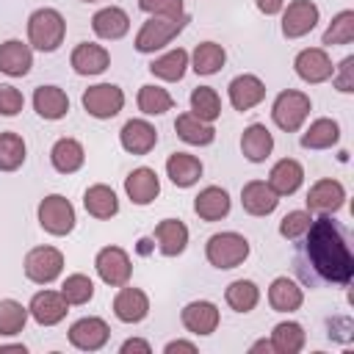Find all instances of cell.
Listing matches in <instances>:
<instances>
[{"mask_svg":"<svg viewBox=\"0 0 354 354\" xmlns=\"http://www.w3.org/2000/svg\"><path fill=\"white\" fill-rule=\"evenodd\" d=\"M304 257L321 282L346 288L354 277V254L348 249V238L329 216L313 218L310 230L304 232Z\"/></svg>","mask_w":354,"mask_h":354,"instance_id":"6da1fadb","label":"cell"},{"mask_svg":"<svg viewBox=\"0 0 354 354\" xmlns=\"http://www.w3.org/2000/svg\"><path fill=\"white\" fill-rule=\"evenodd\" d=\"M66 36V19L58 8H36L28 17V44L39 53H55L64 44Z\"/></svg>","mask_w":354,"mask_h":354,"instance_id":"7a4b0ae2","label":"cell"},{"mask_svg":"<svg viewBox=\"0 0 354 354\" xmlns=\"http://www.w3.org/2000/svg\"><path fill=\"white\" fill-rule=\"evenodd\" d=\"M249 249H252V246H249L246 235L227 230V232H216V235L207 238V243H205V257H207V263H210L213 268L230 271V268H238V266L249 257Z\"/></svg>","mask_w":354,"mask_h":354,"instance_id":"3957f363","label":"cell"},{"mask_svg":"<svg viewBox=\"0 0 354 354\" xmlns=\"http://www.w3.org/2000/svg\"><path fill=\"white\" fill-rule=\"evenodd\" d=\"M188 25V14L183 17H149L138 33H136V50L138 53H155V50H163L166 44H171Z\"/></svg>","mask_w":354,"mask_h":354,"instance_id":"277c9868","label":"cell"},{"mask_svg":"<svg viewBox=\"0 0 354 354\" xmlns=\"http://www.w3.org/2000/svg\"><path fill=\"white\" fill-rule=\"evenodd\" d=\"M313 111V100L304 94V91H296V88H285L277 94L274 105H271V119L279 130L285 133H296L301 130V124L307 122Z\"/></svg>","mask_w":354,"mask_h":354,"instance_id":"5b68a950","label":"cell"},{"mask_svg":"<svg viewBox=\"0 0 354 354\" xmlns=\"http://www.w3.org/2000/svg\"><path fill=\"white\" fill-rule=\"evenodd\" d=\"M36 218H39V227L55 238L69 235L75 230V221H77L75 205L64 194H47L36 207Z\"/></svg>","mask_w":354,"mask_h":354,"instance_id":"8992f818","label":"cell"},{"mask_svg":"<svg viewBox=\"0 0 354 354\" xmlns=\"http://www.w3.org/2000/svg\"><path fill=\"white\" fill-rule=\"evenodd\" d=\"M22 271H25V277L30 279V282H36V285H50V282H55L58 277H61V271H64V252L61 249H55V246H33L28 254H25V260H22Z\"/></svg>","mask_w":354,"mask_h":354,"instance_id":"52a82bcc","label":"cell"},{"mask_svg":"<svg viewBox=\"0 0 354 354\" xmlns=\"http://www.w3.org/2000/svg\"><path fill=\"white\" fill-rule=\"evenodd\" d=\"M83 111L94 119H113L124 108V91L116 83H97L88 86L80 97Z\"/></svg>","mask_w":354,"mask_h":354,"instance_id":"ba28073f","label":"cell"},{"mask_svg":"<svg viewBox=\"0 0 354 354\" xmlns=\"http://www.w3.org/2000/svg\"><path fill=\"white\" fill-rule=\"evenodd\" d=\"M94 268L100 274V279L111 288H122L130 282L133 277V263H130V254L122 249V246H102L94 257Z\"/></svg>","mask_w":354,"mask_h":354,"instance_id":"9c48e42d","label":"cell"},{"mask_svg":"<svg viewBox=\"0 0 354 354\" xmlns=\"http://www.w3.org/2000/svg\"><path fill=\"white\" fill-rule=\"evenodd\" d=\"M279 14H282V36L285 39L307 36L321 19V8L313 0H290Z\"/></svg>","mask_w":354,"mask_h":354,"instance_id":"30bf717a","label":"cell"},{"mask_svg":"<svg viewBox=\"0 0 354 354\" xmlns=\"http://www.w3.org/2000/svg\"><path fill=\"white\" fill-rule=\"evenodd\" d=\"M293 69H296V75H299L304 83L318 86V83H326V80L332 77L335 64H332L326 47H304V50L296 53Z\"/></svg>","mask_w":354,"mask_h":354,"instance_id":"8fae6325","label":"cell"},{"mask_svg":"<svg viewBox=\"0 0 354 354\" xmlns=\"http://www.w3.org/2000/svg\"><path fill=\"white\" fill-rule=\"evenodd\" d=\"M111 337V326L105 318L100 315H86V318H77L72 326H69V343L77 348V351H100Z\"/></svg>","mask_w":354,"mask_h":354,"instance_id":"7c38bea8","label":"cell"},{"mask_svg":"<svg viewBox=\"0 0 354 354\" xmlns=\"http://www.w3.org/2000/svg\"><path fill=\"white\" fill-rule=\"evenodd\" d=\"M28 313H30V318H33L39 326H55V324H61V321L66 318L69 304H66V299L61 296V290L44 288V290H39V293L30 296Z\"/></svg>","mask_w":354,"mask_h":354,"instance_id":"4fadbf2b","label":"cell"},{"mask_svg":"<svg viewBox=\"0 0 354 354\" xmlns=\"http://www.w3.org/2000/svg\"><path fill=\"white\" fill-rule=\"evenodd\" d=\"M346 205V188L340 180L324 177L318 183H313V188L307 191V210L310 213H321V216H332Z\"/></svg>","mask_w":354,"mask_h":354,"instance_id":"5bb4252c","label":"cell"},{"mask_svg":"<svg viewBox=\"0 0 354 354\" xmlns=\"http://www.w3.org/2000/svg\"><path fill=\"white\" fill-rule=\"evenodd\" d=\"M227 97H230V105H232L235 111H241V113H243V111H252L254 105H260V102L266 100V83H263L257 75L243 72V75H238V77L230 80Z\"/></svg>","mask_w":354,"mask_h":354,"instance_id":"9a60e30c","label":"cell"},{"mask_svg":"<svg viewBox=\"0 0 354 354\" xmlns=\"http://www.w3.org/2000/svg\"><path fill=\"white\" fill-rule=\"evenodd\" d=\"M180 321L183 326L191 332V335H213L218 329V321H221V313L213 301L207 299H196V301H188L180 313Z\"/></svg>","mask_w":354,"mask_h":354,"instance_id":"2e32d148","label":"cell"},{"mask_svg":"<svg viewBox=\"0 0 354 354\" xmlns=\"http://www.w3.org/2000/svg\"><path fill=\"white\" fill-rule=\"evenodd\" d=\"M124 194L133 205L144 207V205H152L155 196L160 194V177L155 169L149 166H138L133 169L127 177H124Z\"/></svg>","mask_w":354,"mask_h":354,"instance_id":"e0dca14e","label":"cell"},{"mask_svg":"<svg viewBox=\"0 0 354 354\" xmlns=\"http://www.w3.org/2000/svg\"><path fill=\"white\" fill-rule=\"evenodd\" d=\"M119 144L130 155H147L158 144V130L147 119H127L119 130Z\"/></svg>","mask_w":354,"mask_h":354,"instance_id":"ac0fdd59","label":"cell"},{"mask_svg":"<svg viewBox=\"0 0 354 354\" xmlns=\"http://www.w3.org/2000/svg\"><path fill=\"white\" fill-rule=\"evenodd\" d=\"M69 64L77 75H86V77H94V75H102L108 66H111V53L97 44V41H80L72 55H69Z\"/></svg>","mask_w":354,"mask_h":354,"instance_id":"d6986e66","label":"cell"},{"mask_svg":"<svg viewBox=\"0 0 354 354\" xmlns=\"http://www.w3.org/2000/svg\"><path fill=\"white\" fill-rule=\"evenodd\" d=\"M113 315L122 324H138L149 315V296L141 288L122 285L119 293L113 296Z\"/></svg>","mask_w":354,"mask_h":354,"instance_id":"ffe728a7","label":"cell"},{"mask_svg":"<svg viewBox=\"0 0 354 354\" xmlns=\"http://www.w3.org/2000/svg\"><path fill=\"white\" fill-rule=\"evenodd\" d=\"M33 66V47L22 39H8L0 44V72L8 77H25Z\"/></svg>","mask_w":354,"mask_h":354,"instance_id":"44dd1931","label":"cell"},{"mask_svg":"<svg viewBox=\"0 0 354 354\" xmlns=\"http://www.w3.org/2000/svg\"><path fill=\"white\" fill-rule=\"evenodd\" d=\"M266 183L271 185V191H274L277 196H290V194H296V191L301 188V183H304V166H301L299 160H293V158H282V160H277V163L271 166Z\"/></svg>","mask_w":354,"mask_h":354,"instance_id":"7402d4cb","label":"cell"},{"mask_svg":"<svg viewBox=\"0 0 354 354\" xmlns=\"http://www.w3.org/2000/svg\"><path fill=\"white\" fill-rule=\"evenodd\" d=\"M232 199L221 185H207L194 196V213L202 221H221L230 216Z\"/></svg>","mask_w":354,"mask_h":354,"instance_id":"603a6c76","label":"cell"},{"mask_svg":"<svg viewBox=\"0 0 354 354\" xmlns=\"http://www.w3.org/2000/svg\"><path fill=\"white\" fill-rule=\"evenodd\" d=\"M241 205L249 216H271L279 205V196L271 191L266 180H249L241 188Z\"/></svg>","mask_w":354,"mask_h":354,"instance_id":"cb8c5ba5","label":"cell"},{"mask_svg":"<svg viewBox=\"0 0 354 354\" xmlns=\"http://www.w3.org/2000/svg\"><path fill=\"white\" fill-rule=\"evenodd\" d=\"M202 171H205L202 160H199L196 155H191V152H171V155L166 158V177H169L177 188H191V185H196L199 177H202Z\"/></svg>","mask_w":354,"mask_h":354,"instance_id":"d4e9b609","label":"cell"},{"mask_svg":"<svg viewBox=\"0 0 354 354\" xmlns=\"http://www.w3.org/2000/svg\"><path fill=\"white\" fill-rule=\"evenodd\" d=\"M91 30L105 41H116L130 30V17L119 6H105L91 17Z\"/></svg>","mask_w":354,"mask_h":354,"instance_id":"484cf974","label":"cell"},{"mask_svg":"<svg viewBox=\"0 0 354 354\" xmlns=\"http://www.w3.org/2000/svg\"><path fill=\"white\" fill-rule=\"evenodd\" d=\"M33 111L47 122H58L69 113V97L61 86H39L33 91Z\"/></svg>","mask_w":354,"mask_h":354,"instance_id":"4316f807","label":"cell"},{"mask_svg":"<svg viewBox=\"0 0 354 354\" xmlns=\"http://www.w3.org/2000/svg\"><path fill=\"white\" fill-rule=\"evenodd\" d=\"M268 304L277 313H296L304 304V290L293 277H277L268 285Z\"/></svg>","mask_w":354,"mask_h":354,"instance_id":"83f0119b","label":"cell"},{"mask_svg":"<svg viewBox=\"0 0 354 354\" xmlns=\"http://www.w3.org/2000/svg\"><path fill=\"white\" fill-rule=\"evenodd\" d=\"M152 235H155L158 249H160L163 257H177L188 246V227L180 218H163V221H158V227H155Z\"/></svg>","mask_w":354,"mask_h":354,"instance_id":"f1b7e54d","label":"cell"},{"mask_svg":"<svg viewBox=\"0 0 354 354\" xmlns=\"http://www.w3.org/2000/svg\"><path fill=\"white\" fill-rule=\"evenodd\" d=\"M50 163L61 174H75L86 163V149H83V144L77 138H69V136L58 138L53 144V149H50Z\"/></svg>","mask_w":354,"mask_h":354,"instance_id":"f546056e","label":"cell"},{"mask_svg":"<svg viewBox=\"0 0 354 354\" xmlns=\"http://www.w3.org/2000/svg\"><path fill=\"white\" fill-rule=\"evenodd\" d=\"M241 152H243L246 160L263 163L274 152V136H271V130L266 124H260V122L249 124L243 130V136H241Z\"/></svg>","mask_w":354,"mask_h":354,"instance_id":"4dcf8cb0","label":"cell"},{"mask_svg":"<svg viewBox=\"0 0 354 354\" xmlns=\"http://www.w3.org/2000/svg\"><path fill=\"white\" fill-rule=\"evenodd\" d=\"M83 207L88 216L105 221V218H113L119 213V199H116V191L105 183H97V185H88L86 194H83Z\"/></svg>","mask_w":354,"mask_h":354,"instance_id":"1f68e13d","label":"cell"},{"mask_svg":"<svg viewBox=\"0 0 354 354\" xmlns=\"http://www.w3.org/2000/svg\"><path fill=\"white\" fill-rule=\"evenodd\" d=\"M188 66H191V55H188V50L177 47V50H169V53L158 55V58L149 64V72H152L155 77L166 80V83H177V80L185 77Z\"/></svg>","mask_w":354,"mask_h":354,"instance_id":"d6a6232c","label":"cell"},{"mask_svg":"<svg viewBox=\"0 0 354 354\" xmlns=\"http://www.w3.org/2000/svg\"><path fill=\"white\" fill-rule=\"evenodd\" d=\"M174 130H177V136H180L185 144H191V147H207V144L216 141V127H213L210 122L196 119L191 111H185V113H180V116L174 119Z\"/></svg>","mask_w":354,"mask_h":354,"instance_id":"836d02e7","label":"cell"},{"mask_svg":"<svg viewBox=\"0 0 354 354\" xmlns=\"http://www.w3.org/2000/svg\"><path fill=\"white\" fill-rule=\"evenodd\" d=\"M271 348L277 354H299L307 343V332L299 321H279L274 329H271Z\"/></svg>","mask_w":354,"mask_h":354,"instance_id":"e575fe53","label":"cell"},{"mask_svg":"<svg viewBox=\"0 0 354 354\" xmlns=\"http://www.w3.org/2000/svg\"><path fill=\"white\" fill-rule=\"evenodd\" d=\"M299 141L304 149H329L340 141V124L329 116H321V119L310 122V127L301 133Z\"/></svg>","mask_w":354,"mask_h":354,"instance_id":"d590c367","label":"cell"},{"mask_svg":"<svg viewBox=\"0 0 354 354\" xmlns=\"http://www.w3.org/2000/svg\"><path fill=\"white\" fill-rule=\"evenodd\" d=\"M227 64V50L218 41H199L191 53V69L196 75H216Z\"/></svg>","mask_w":354,"mask_h":354,"instance_id":"8d00e7d4","label":"cell"},{"mask_svg":"<svg viewBox=\"0 0 354 354\" xmlns=\"http://www.w3.org/2000/svg\"><path fill=\"white\" fill-rule=\"evenodd\" d=\"M136 102H138V111L144 116H160V113H166V111L174 108V97L163 86H155V83L141 86Z\"/></svg>","mask_w":354,"mask_h":354,"instance_id":"74e56055","label":"cell"},{"mask_svg":"<svg viewBox=\"0 0 354 354\" xmlns=\"http://www.w3.org/2000/svg\"><path fill=\"white\" fill-rule=\"evenodd\" d=\"M224 301L235 310V313H252L260 301V288L252 279H235L227 285L224 290Z\"/></svg>","mask_w":354,"mask_h":354,"instance_id":"f35d334b","label":"cell"},{"mask_svg":"<svg viewBox=\"0 0 354 354\" xmlns=\"http://www.w3.org/2000/svg\"><path fill=\"white\" fill-rule=\"evenodd\" d=\"M191 113L202 122H216L221 116V97L213 86H196L191 91Z\"/></svg>","mask_w":354,"mask_h":354,"instance_id":"ab89813d","label":"cell"},{"mask_svg":"<svg viewBox=\"0 0 354 354\" xmlns=\"http://www.w3.org/2000/svg\"><path fill=\"white\" fill-rule=\"evenodd\" d=\"M28 158L25 138L14 130L0 133V171H17Z\"/></svg>","mask_w":354,"mask_h":354,"instance_id":"60d3db41","label":"cell"},{"mask_svg":"<svg viewBox=\"0 0 354 354\" xmlns=\"http://www.w3.org/2000/svg\"><path fill=\"white\" fill-rule=\"evenodd\" d=\"M28 307L17 299H0V337H14L28 324Z\"/></svg>","mask_w":354,"mask_h":354,"instance_id":"b9f144b4","label":"cell"},{"mask_svg":"<svg viewBox=\"0 0 354 354\" xmlns=\"http://www.w3.org/2000/svg\"><path fill=\"white\" fill-rule=\"evenodd\" d=\"M351 41H354V11L346 8V11L332 17V22L326 25V30L321 36V44L337 47V44H351Z\"/></svg>","mask_w":354,"mask_h":354,"instance_id":"7bdbcfd3","label":"cell"},{"mask_svg":"<svg viewBox=\"0 0 354 354\" xmlns=\"http://www.w3.org/2000/svg\"><path fill=\"white\" fill-rule=\"evenodd\" d=\"M61 296L66 299L69 307H83L94 299V282L86 274H69L61 282Z\"/></svg>","mask_w":354,"mask_h":354,"instance_id":"ee69618b","label":"cell"},{"mask_svg":"<svg viewBox=\"0 0 354 354\" xmlns=\"http://www.w3.org/2000/svg\"><path fill=\"white\" fill-rule=\"evenodd\" d=\"M310 224H313V213L310 210H290L279 221V235L288 238V241H299V238H304Z\"/></svg>","mask_w":354,"mask_h":354,"instance_id":"f6af8a7d","label":"cell"},{"mask_svg":"<svg viewBox=\"0 0 354 354\" xmlns=\"http://www.w3.org/2000/svg\"><path fill=\"white\" fill-rule=\"evenodd\" d=\"M138 8L149 17H183L185 14L183 0H138Z\"/></svg>","mask_w":354,"mask_h":354,"instance_id":"bcb514c9","label":"cell"},{"mask_svg":"<svg viewBox=\"0 0 354 354\" xmlns=\"http://www.w3.org/2000/svg\"><path fill=\"white\" fill-rule=\"evenodd\" d=\"M332 86L340 91V94H354V55H346L335 72H332Z\"/></svg>","mask_w":354,"mask_h":354,"instance_id":"7dc6e473","label":"cell"},{"mask_svg":"<svg viewBox=\"0 0 354 354\" xmlns=\"http://www.w3.org/2000/svg\"><path fill=\"white\" fill-rule=\"evenodd\" d=\"M22 105H25L22 91L11 83H0V116H17Z\"/></svg>","mask_w":354,"mask_h":354,"instance_id":"c3c4849f","label":"cell"},{"mask_svg":"<svg viewBox=\"0 0 354 354\" xmlns=\"http://www.w3.org/2000/svg\"><path fill=\"white\" fill-rule=\"evenodd\" d=\"M351 329H354L351 318H332L329 321V337H335L340 343H348L351 340Z\"/></svg>","mask_w":354,"mask_h":354,"instance_id":"681fc988","label":"cell"},{"mask_svg":"<svg viewBox=\"0 0 354 354\" xmlns=\"http://www.w3.org/2000/svg\"><path fill=\"white\" fill-rule=\"evenodd\" d=\"M122 354H133V351H141V354H152V346L144 340V337H127L122 346H119Z\"/></svg>","mask_w":354,"mask_h":354,"instance_id":"f907efd6","label":"cell"},{"mask_svg":"<svg viewBox=\"0 0 354 354\" xmlns=\"http://www.w3.org/2000/svg\"><path fill=\"white\" fill-rule=\"evenodd\" d=\"M254 6H257L260 14L274 17V14H279V11L285 8V0H254Z\"/></svg>","mask_w":354,"mask_h":354,"instance_id":"816d5d0a","label":"cell"},{"mask_svg":"<svg viewBox=\"0 0 354 354\" xmlns=\"http://www.w3.org/2000/svg\"><path fill=\"white\" fill-rule=\"evenodd\" d=\"M163 351H166V354H174V351L196 354V343H191V340H169V343L163 346Z\"/></svg>","mask_w":354,"mask_h":354,"instance_id":"f5cc1de1","label":"cell"},{"mask_svg":"<svg viewBox=\"0 0 354 354\" xmlns=\"http://www.w3.org/2000/svg\"><path fill=\"white\" fill-rule=\"evenodd\" d=\"M249 351H274V348H271V340H257L249 346Z\"/></svg>","mask_w":354,"mask_h":354,"instance_id":"db71d44e","label":"cell"},{"mask_svg":"<svg viewBox=\"0 0 354 354\" xmlns=\"http://www.w3.org/2000/svg\"><path fill=\"white\" fill-rule=\"evenodd\" d=\"M83 3H97V0H83Z\"/></svg>","mask_w":354,"mask_h":354,"instance_id":"11a10c76","label":"cell"}]
</instances>
